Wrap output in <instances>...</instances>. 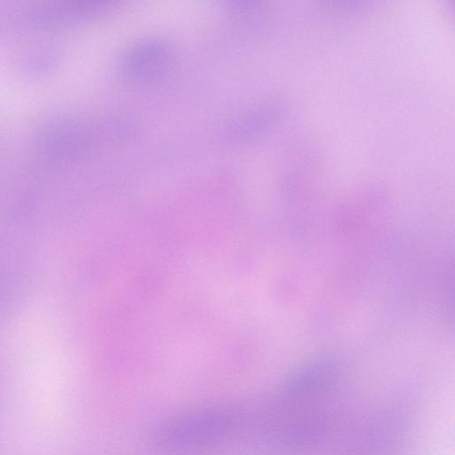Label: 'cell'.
Here are the masks:
<instances>
[{"label":"cell","mask_w":455,"mask_h":455,"mask_svg":"<svg viewBox=\"0 0 455 455\" xmlns=\"http://www.w3.org/2000/svg\"><path fill=\"white\" fill-rule=\"evenodd\" d=\"M234 426V415L226 409L196 410L162 423L156 430L155 439L166 448H196L220 441Z\"/></svg>","instance_id":"2"},{"label":"cell","mask_w":455,"mask_h":455,"mask_svg":"<svg viewBox=\"0 0 455 455\" xmlns=\"http://www.w3.org/2000/svg\"><path fill=\"white\" fill-rule=\"evenodd\" d=\"M92 143V128L84 121L69 118L43 127L36 134L34 148L47 161L68 163L83 156Z\"/></svg>","instance_id":"3"},{"label":"cell","mask_w":455,"mask_h":455,"mask_svg":"<svg viewBox=\"0 0 455 455\" xmlns=\"http://www.w3.org/2000/svg\"><path fill=\"white\" fill-rule=\"evenodd\" d=\"M116 1L73 0L55 2L35 8L29 20L36 26L49 28L90 19L118 6Z\"/></svg>","instance_id":"5"},{"label":"cell","mask_w":455,"mask_h":455,"mask_svg":"<svg viewBox=\"0 0 455 455\" xmlns=\"http://www.w3.org/2000/svg\"><path fill=\"white\" fill-rule=\"evenodd\" d=\"M276 118L274 108L253 110L235 121L228 128V137L233 141L251 140L264 133Z\"/></svg>","instance_id":"6"},{"label":"cell","mask_w":455,"mask_h":455,"mask_svg":"<svg viewBox=\"0 0 455 455\" xmlns=\"http://www.w3.org/2000/svg\"><path fill=\"white\" fill-rule=\"evenodd\" d=\"M338 364L312 362L293 373L275 396L274 423L289 447L312 444L323 432L337 396Z\"/></svg>","instance_id":"1"},{"label":"cell","mask_w":455,"mask_h":455,"mask_svg":"<svg viewBox=\"0 0 455 455\" xmlns=\"http://www.w3.org/2000/svg\"><path fill=\"white\" fill-rule=\"evenodd\" d=\"M173 61V51L166 42L146 39L132 45L125 52L121 69L124 76L135 84H152L171 71Z\"/></svg>","instance_id":"4"}]
</instances>
